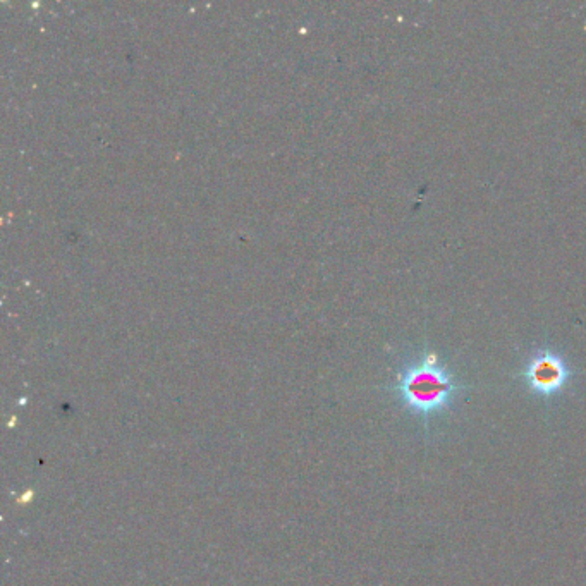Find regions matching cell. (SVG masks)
Instances as JSON below:
<instances>
[{"label": "cell", "mask_w": 586, "mask_h": 586, "mask_svg": "<svg viewBox=\"0 0 586 586\" xmlns=\"http://www.w3.org/2000/svg\"><path fill=\"white\" fill-rule=\"evenodd\" d=\"M461 385L446 367L439 365L437 355L428 353L422 361L409 365L397 384L403 403L418 415L430 416L449 408Z\"/></svg>", "instance_id": "obj_1"}, {"label": "cell", "mask_w": 586, "mask_h": 586, "mask_svg": "<svg viewBox=\"0 0 586 586\" xmlns=\"http://www.w3.org/2000/svg\"><path fill=\"white\" fill-rule=\"evenodd\" d=\"M525 379L533 392L540 396H552L566 387L571 379V370L561 355L550 349H540L528 361Z\"/></svg>", "instance_id": "obj_2"}]
</instances>
